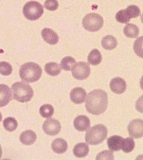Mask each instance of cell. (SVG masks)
Returning a JSON list of instances; mask_svg holds the SVG:
<instances>
[{
	"mask_svg": "<svg viewBox=\"0 0 143 160\" xmlns=\"http://www.w3.org/2000/svg\"><path fill=\"white\" fill-rule=\"evenodd\" d=\"M108 103V95L104 90H94L88 94L86 102V110L91 114L100 115L105 112Z\"/></svg>",
	"mask_w": 143,
	"mask_h": 160,
	"instance_id": "6da1fadb",
	"label": "cell"
},
{
	"mask_svg": "<svg viewBox=\"0 0 143 160\" xmlns=\"http://www.w3.org/2000/svg\"><path fill=\"white\" fill-rule=\"evenodd\" d=\"M43 70L35 62H27L20 67L19 75L21 80L27 83H34L41 77Z\"/></svg>",
	"mask_w": 143,
	"mask_h": 160,
	"instance_id": "7a4b0ae2",
	"label": "cell"
},
{
	"mask_svg": "<svg viewBox=\"0 0 143 160\" xmlns=\"http://www.w3.org/2000/svg\"><path fill=\"white\" fill-rule=\"evenodd\" d=\"M11 92L13 98L21 103L30 101L34 95V90L31 86L22 82H15L12 85Z\"/></svg>",
	"mask_w": 143,
	"mask_h": 160,
	"instance_id": "3957f363",
	"label": "cell"
},
{
	"mask_svg": "<svg viewBox=\"0 0 143 160\" xmlns=\"http://www.w3.org/2000/svg\"><path fill=\"white\" fill-rule=\"evenodd\" d=\"M108 130L103 124H97L91 127L86 132V142L90 145L96 146L101 144L107 138Z\"/></svg>",
	"mask_w": 143,
	"mask_h": 160,
	"instance_id": "277c9868",
	"label": "cell"
},
{
	"mask_svg": "<svg viewBox=\"0 0 143 160\" xmlns=\"http://www.w3.org/2000/svg\"><path fill=\"white\" fill-rule=\"evenodd\" d=\"M23 12L27 19L29 21H36L43 14L44 8L37 1H31L24 5Z\"/></svg>",
	"mask_w": 143,
	"mask_h": 160,
	"instance_id": "5b68a950",
	"label": "cell"
},
{
	"mask_svg": "<svg viewBox=\"0 0 143 160\" xmlns=\"http://www.w3.org/2000/svg\"><path fill=\"white\" fill-rule=\"evenodd\" d=\"M104 19L100 15L90 13L86 15L82 19V25L84 29L89 32H97L103 26Z\"/></svg>",
	"mask_w": 143,
	"mask_h": 160,
	"instance_id": "8992f818",
	"label": "cell"
},
{
	"mask_svg": "<svg viewBox=\"0 0 143 160\" xmlns=\"http://www.w3.org/2000/svg\"><path fill=\"white\" fill-rule=\"evenodd\" d=\"M72 75L77 80H85L90 76V67L85 62H80L74 65L72 68Z\"/></svg>",
	"mask_w": 143,
	"mask_h": 160,
	"instance_id": "52a82bcc",
	"label": "cell"
},
{
	"mask_svg": "<svg viewBox=\"0 0 143 160\" xmlns=\"http://www.w3.org/2000/svg\"><path fill=\"white\" fill-rule=\"evenodd\" d=\"M43 129L44 132L48 136H54L57 135L61 131V126L60 122L55 118H49L44 121Z\"/></svg>",
	"mask_w": 143,
	"mask_h": 160,
	"instance_id": "ba28073f",
	"label": "cell"
},
{
	"mask_svg": "<svg viewBox=\"0 0 143 160\" xmlns=\"http://www.w3.org/2000/svg\"><path fill=\"white\" fill-rule=\"evenodd\" d=\"M129 135L134 138H140L143 136V122L141 119H134L128 126Z\"/></svg>",
	"mask_w": 143,
	"mask_h": 160,
	"instance_id": "9c48e42d",
	"label": "cell"
},
{
	"mask_svg": "<svg viewBox=\"0 0 143 160\" xmlns=\"http://www.w3.org/2000/svg\"><path fill=\"white\" fill-rule=\"evenodd\" d=\"M110 88L113 93L121 94L125 91L127 89V84L124 79L116 77L110 81Z\"/></svg>",
	"mask_w": 143,
	"mask_h": 160,
	"instance_id": "30bf717a",
	"label": "cell"
},
{
	"mask_svg": "<svg viewBox=\"0 0 143 160\" xmlns=\"http://www.w3.org/2000/svg\"><path fill=\"white\" fill-rule=\"evenodd\" d=\"M87 97L86 90L80 87H77L72 89L70 92V99L72 102L80 104L84 102Z\"/></svg>",
	"mask_w": 143,
	"mask_h": 160,
	"instance_id": "8fae6325",
	"label": "cell"
},
{
	"mask_svg": "<svg viewBox=\"0 0 143 160\" xmlns=\"http://www.w3.org/2000/svg\"><path fill=\"white\" fill-rule=\"evenodd\" d=\"M41 36L45 42L51 45H56L59 41L57 33L51 29L48 28L43 29L41 31Z\"/></svg>",
	"mask_w": 143,
	"mask_h": 160,
	"instance_id": "7c38bea8",
	"label": "cell"
},
{
	"mask_svg": "<svg viewBox=\"0 0 143 160\" xmlns=\"http://www.w3.org/2000/svg\"><path fill=\"white\" fill-rule=\"evenodd\" d=\"M73 124L77 130L85 132L90 127V120L87 116L80 115L74 119Z\"/></svg>",
	"mask_w": 143,
	"mask_h": 160,
	"instance_id": "4fadbf2b",
	"label": "cell"
},
{
	"mask_svg": "<svg viewBox=\"0 0 143 160\" xmlns=\"http://www.w3.org/2000/svg\"><path fill=\"white\" fill-rule=\"evenodd\" d=\"M11 99L10 88L4 84L0 85V108L4 107L9 103Z\"/></svg>",
	"mask_w": 143,
	"mask_h": 160,
	"instance_id": "5bb4252c",
	"label": "cell"
},
{
	"mask_svg": "<svg viewBox=\"0 0 143 160\" xmlns=\"http://www.w3.org/2000/svg\"><path fill=\"white\" fill-rule=\"evenodd\" d=\"M19 140L24 145L30 146L37 140V135L33 130H26L21 134Z\"/></svg>",
	"mask_w": 143,
	"mask_h": 160,
	"instance_id": "9a60e30c",
	"label": "cell"
},
{
	"mask_svg": "<svg viewBox=\"0 0 143 160\" xmlns=\"http://www.w3.org/2000/svg\"><path fill=\"white\" fill-rule=\"evenodd\" d=\"M51 147L53 151L57 154H63L67 151L68 144L64 139L58 138L52 142Z\"/></svg>",
	"mask_w": 143,
	"mask_h": 160,
	"instance_id": "2e32d148",
	"label": "cell"
},
{
	"mask_svg": "<svg viewBox=\"0 0 143 160\" xmlns=\"http://www.w3.org/2000/svg\"><path fill=\"white\" fill-rule=\"evenodd\" d=\"M123 138L119 136L114 135L110 137L107 140V146L110 150L112 151H119L121 150V143Z\"/></svg>",
	"mask_w": 143,
	"mask_h": 160,
	"instance_id": "e0dca14e",
	"label": "cell"
},
{
	"mask_svg": "<svg viewBox=\"0 0 143 160\" xmlns=\"http://www.w3.org/2000/svg\"><path fill=\"white\" fill-rule=\"evenodd\" d=\"M73 153L77 158H84L88 154L89 147L84 142L77 144L73 148Z\"/></svg>",
	"mask_w": 143,
	"mask_h": 160,
	"instance_id": "ac0fdd59",
	"label": "cell"
},
{
	"mask_svg": "<svg viewBox=\"0 0 143 160\" xmlns=\"http://www.w3.org/2000/svg\"><path fill=\"white\" fill-rule=\"evenodd\" d=\"M44 70L48 75L56 76L58 75L61 71V66L56 62H49L45 64Z\"/></svg>",
	"mask_w": 143,
	"mask_h": 160,
	"instance_id": "d6986e66",
	"label": "cell"
},
{
	"mask_svg": "<svg viewBox=\"0 0 143 160\" xmlns=\"http://www.w3.org/2000/svg\"><path fill=\"white\" fill-rule=\"evenodd\" d=\"M101 45L105 50H113L117 46V41L112 35H107L103 38Z\"/></svg>",
	"mask_w": 143,
	"mask_h": 160,
	"instance_id": "ffe728a7",
	"label": "cell"
},
{
	"mask_svg": "<svg viewBox=\"0 0 143 160\" xmlns=\"http://www.w3.org/2000/svg\"><path fill=\"white\" fill-rule=\"evenodd\" d=\"M102 61V56L100 52L97 49H93L88 56V63L93 66H96L99 65Z\"/></svg>",
	"mask_w": 143,
	"mask_h": 160,
	"instance_id": "44dd1931",
	"label": "cell"
},
{
	"mask_svg": "<svg viewBox=\"0 0 143 160\" xmlns=\"http://www.w3.org/2000/svg\"><path fill=\"white\" fill-rule=\"evenodd\" d=\"M124 33L127 38H136L139 34V28L134 24H127L124 27Z\"/></svg>",
	"mask_w": 143,
	"mask_h": 160,
	"instance_id": "7402d4cb",
	"label": "cell"
},
{
	"mask_svg": "<svg viewBox=\"0 0 143 160\" xmlns=\"http://www.w3.org/2000/svg\"><path fill=\"white\" fill-rule=\"evenodd\" d=\"M135 148V142L133 138L131 137H127L126 138H123L121 149L125 153H129L133 151Z\"/></svg>",
	"mask_w": 143,
	"mask_h": 160,
	"instance_id": "603a6c76",
	"label": "cell"
},
{
	"mask_svg": "<svg viewBox=\"0 0 143 160\" xmlns=\"http://www.w3.org/2000/svg\"><path fill=\"white\" fill-rule=\"evenodd\" d=\"M3 126L7 131L14 132L18 127V122L14 118L9 117L5 118L3 121Z\"/></svg>",
	"mask_w": 143,
	"mask_h": 160,
	"instance_id": "cb8c5ba5",
	"label": "cell"
},
{
	"mask_svg": "<svg viewBox=\"0 0 143 160\" xmlns=\"http://www.w3.org/2000/svg\"><path fill=\"white\" fill-rule=\"evenodd\" d=\"M54 113V108L53 106L49 104H45L40 108V114L43 118H51Z\"/></svg>",
	"mask_w": 143,
	"mask_h": 160,
	"instance_id": "d4e9b609",
	"label": "cell"
},
{
	"mask_svg": "<svg viewBox=\"0 0 143 160\" xmlns=\"http://www.w3.org/2000/svg\"><path fill=\"white\" fill-rule=\"evenodd\" d=\"M76 60L71 57H66L64 58L61 61L60 66L64 70L70 71L72 66L76 63Z\"/></svg>",
	"mask_w": 143,
	"mask_h": 160,
	"instance_id": "484cf974",
	"label": "cell"
},
{
	"mask_svg": "<svg viewBox=\"0 0 143 160\" xmlns=\"http://www.w3.org/2000/svg\"><path fill=\"white\" fill-rule=\"evenodd\" d=\"M125 12L130 19L137 18L141 14V11L137 6L131 5L125 9Z\"/></svg>",
	"mask_w": 143,
	"mask_h": 160,
	"instance_id": "4316f807",
	"label": "cell"
},
{
	"mask_svg": "<svg viewBox=\"0 0 143 160\" xmlns=\"http://www.w3.org/2000/svg\"><path fill=\"white\" fill-rule=\"evenodd\" d=\"M13 72V68L7 62H0V74L3 76H9Z\"/></svg>",
	"mask_w": 143,
	"mask_h": 160,
	"instance_id": "83f0119b",
	"label": "cell"
},
{
	"mask_svg": "<svg viewBox=\"0 0 143 160\" xmlns=\"http://www.w3.org/2000/svg\"><path fill=\"white\" fill-rule=\"evenodd\" d=\"M143 37L138 38L134 43V51L138 57L143 58Z\"/></svg>",
	"mask_w": 143,
	"mask_h": 160,
	"instance_id": "f1b7e54d",
	"label": "cell"
},
{
	"mask_svg": "<svg viewBox=\"0 0 143 160\" xmlns=\"http://www.w3.org/2000/svg\"><path fill=\"white\" fill-rule=\"evenodd\" d=\"M115 19L121 24H127L130 21V19L125 12V9L120 10L117 12L115 15Z\"/></svg>",
	"mask_w": 143,
	"mask_h": 160,
	"instance_id": "f546056e",
	"label": "cell"
},
{
	"mask_svg": "<svg viewBox=\"0 0 143 160\" xmlns=\"http://www.w3.org/2000/svg\"><path fill=\"white\" fill-rule=\"evenodd\" d=\"M113 151L104 150L100 152L96 157V160H114Z\"/></svg>",
	"mask_w": 143,
	"mask_h": 160,
	"instance_id": "4dcf8cb0",
	"label": "cell"
},
{
	"mask_svg": "<svg viewBox=\"0 0 143 160\" xmlns=\"http://www.w3.org/2000/svg\"><path fill=\"white\" fill-rule=\"evenodd\" d=\"M58 5L59 4L57 0H46L44 2L45 8L51 11L57 10Z\"/></svg>",
	"mask_w": 143,
	"mask_h": 160,
	"instance_id": "1f68e13d",
	"label": "cell"
},
{
	"mask_svg": "<svg viewBox=\"0 0 143 160\" xmlns=\"http://www.w3.org/2000/svg\"><path fill=\"white\" fill-rule=\"evenodd\" d=\"M2 155H3V150H2V147H1V146L0 145V158H1Z\"/></svg>",
	"mask_w": 143,
	"mask_h": 160,
	"instance_id": "d6a6232c",
	"label": "cell"
},
{
	"mask_svg": "<svg viewBox=\"0 0 143 160\" xmlns=\"http://www.w3.org/2000/svg\"><path fill=\"white\" fill-rule=\"evenodd\" d=\"M2 118H3V116H2V114L0 112V122H1L2 120Z\"/></svg>",
	"mask_w": 143,
	"mask_h": 160,
	"instance_id": "836d02e7",
	"label": "cell"
}]
</instances>
